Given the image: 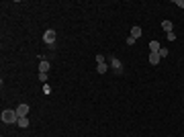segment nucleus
<instances>
[{"instance_id":"obj_11","label":"nucleus","mask_w":184,"mask_h":137,"mask_svg":"<svg viewBox=\"0 0 184 137\" xmlns=\"http://www.w3.org/2000/svg\"><path fill=\"white\" fill-rule=\"evenodd\" d=\"M106 70H108V66H106V61H104V64H98V66H96V72H98V74H104Z\"/></svg>"},{"instance_id":"obj_3","label":"nucleus","mask_w":184,"mask_h":137,"mask_svg":"<svg viewBox=\"0 0 184 137\" xmlns=\"http://www.w3.org/2000/svg\"><path fill=\"white\" fill-rule=\"evenodd\" d=\"M55 37H57V35H55V31H53V29H49V31H45V35H43V41H45L47 45H53V43H55Z\"/></svg>"},{"instance_id":"obj_10","label":"nucleus","mask_w":184,"mask_h":137,"mask_svg":"<svg viewBox=\"0 0 184 137\" xmlns=\"http://www.w3.org/2000/svg\"><path fill=\"white\" fill-rule=\"evenodd\" d=\"M16 123H19V127H23V129H27V127H29V119H27V117H21Z\"/></svg>"},{"instance_id":"obj_2","label":"nucleus","mask_w":184,"mask_h":137,"mask_svg":"<svg viewBox=\"0 0 184 137\" xmlns=\"http://www.w3.org/2000/svg\"><path fill=\"white\" fill-rule=\"evenodd\" d=\"M108 64H111V68H113L117 74H123V64H121L117 57H108Z\"/></svg>"},{"instance_id":"obj_5","label":"nucleus","mask_w":184,"mask_h":137,"mask_svg":"<svg viewBox=\"0 0 184 137\" xmlns=\"http://www.w3.org/2000/svg\"><path fill=\"white\" fill-rule=\"evenodd\" d=\"M160 49H162V45L158 41H151L149 43V53H160Z\"/></svg>"},{"instance_id":"obj_9","label":"nucleus","mask_w":184,"mask_h":137,"mask_svg":"<svg viewBox=\"0 0 184 137\" xmlns=\"http://www.w3.org/2000/svg\"><path fill=\"white\" fill-rule=\"evenodd\" d=\"M162 29H164L166 33H172V23H170V21H162Z\"/></svg>"},{"instance_id":"obj_8","label":"nucleus","mask_w":184,"mask_h":137,"mask_svg":"<svg viewBox=\"0 0 184 137\" xmlns=\"http://www.w3.org/2000/svg\"><path fill=\"white\" fill-rule=\"evenodd\" d=\"M141 33H143V31H141V27H133V29H131V37H133V39L141 37Z\"/></svg>"},{"instance_id":"obj_4","label":"nucleus","mask_w":184,"mask_h":137,"mask_svg":"<svg viewBox=\"0 0 184 137\" xmlns=\"http://www.w3.org/2000/svg\"><path fill=\"white\" fill-rule=\"evenodd\" d=\"M14 111H16L19 119H21V117H27V113H29V104H19V106H16Z\"/></svg>"},{"instance_id":"obj_18","label":"nucleus","mask_w":184,"mask_h":137,"mask_svg":"<svg viewBox=\"0 0 184 137\" xmlns=\"http://www.w3.org/2000/svg\"><path fill=\"white\" fill-rule=\"evenodd\" d=\"M96 61L98 64H104V55H96Z\"/></svg>"},{"instance_id":"obj_6","label":"nucleus","mask_w":184,"mask_h":137,"mask_svg":"<svg viewBox=\"0 0 184 137\" xmlns=\"http://www.w3.org/2000/svg\"><path fill=\"white\" fill-rule=\"evenodd\" d=\"M160 59H162V57H160V53H149V64H151V66H158V64H160Z\"/></svg>"},{"instance_id":"obj_15","label":"nucleus","mask_w":184,"mask_h":137,"mask_svg":"<svg viewBox=\"0 0 184 137\" xmlns=\"http://www.w3.org/2000/svg\"><path fill=\"white\" fill-rule=\"evenodd\" d=\"M43 92L49 94V92H51V86H49V84H43Z\"/></svg>"},{"instance_id":"obj_12","label":"nucleus","mask_w":184,"mask_h":137,"mask_svg":"<svg viewBox=\"0 0 184 137\" xmlns=\"http://www.w3.org/2000/svg\"><path fill=\"white\" fill-rule=\"evenodd\" d=\"M168 55H170V53H168V49H166V47H162V49H160V57H168Z\"/></svg>"},{"instance_id":"obj_14","label":"nucleus","mask_w":184,"mask_h":137,"mask_svg":"<svg viewBox=\"0 0 184 137\" xmlns=\"http://www.w3.org/2000/svg\"><path fill=\"white\" fill-rule=\"evenodd\" d=\"M39 80H41V82H47V74H43V72H39Z\"/></svg>"},{"instance_id":"obj_7","label":"nucleus","mask_w":184,"mask_h":137,"mask_svg":"<svg viewBox=\"0 0 184 137\" xmlns=\"http://www.w3.org/2000/svg\"><path fill=\"white\" fill-rule=\"evenodd\" d=\"M39 72H43V74L49 72V61H47V59H41V64H39Z\"/></svg>"},{"instance_id":"obj_17","label":"nucleus","mask_w":184,"mask_h":137,"mask_svg":"<svg viewBox=\"0 0 184 137\" xmlns=\"http://www.w3.org/2000/svg\"><path fill=\"white\" fill-rule=\"evenodd\" d=\"M133 43H135V39H133V37L129 35V37H127V45H133Z\"/></svg>"},{"instance_id":"obj_16","label":"nucleus","mask_w":184,"mask_h":137,"mask_svg":"<svg viewBox=\"0 0 184 137\" xmlns=\"http://www.w3.org/2000/svg\"><path fill=\"white\" fill-rule=\"evenodd\" d=\"M174 4H176V6H180V8H184V0H174Z\"/></svg>"},{"instance_id":"obj_1","label":"nucleus","mask_w":184,"mask_h":137,"mask_svg":"<svg viewBox=\"0 0 184 137\" xmlns=\"http://www.w3.org/2000/svg\"><path fill=\"white\" fill-rule=\"evenodd\" d=\"M2 121H4L6 125H10V123H16V121H19V115H16V111H12V108H6V111H2Z\"/></svg>"},{"instance_id":"obj_13","label":"nucleus","mask_w":184,"mask_h":137,"mask_svg":"<svg viewBox=\"0 0 184 137\" xmlns=\"http://www.w3.org/2000/svg\"><path fill=\"white\" fill-rule=\"evenodd\" d=\"M168 41H176V33H174V31L168 33Z\"/></svg>"}]
</instances>
